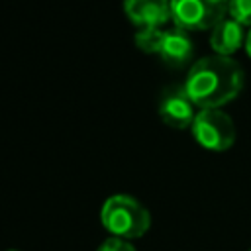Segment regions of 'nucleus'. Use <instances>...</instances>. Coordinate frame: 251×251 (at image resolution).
I'll return each mask as SVG.
<instances>
[{"label":"nucleus","mask_w":251,"mask_h":251,"mask_svg":"<svg viewBox=\"0 0 251 251\" xmlns=\"http://www.w3.org/2000/svg\"><path fill=\"white\" fill-rule=\"evenodd\" d=\"M100 220H102V226L114 237H120L126 241L141 237L151 226V216L147 208L129 194L110 196L102 204Z\"/></svg>","instance_id":"nucleus-2"},{"label":"nucleus","mask_w":251,"mask_h":251,"mask_svg":"<svg viewBox=\"0 0 251 251\" xmlns=\"http://www.w3.org/2000/svg\"><path fill=\"white\" fill-rule=\"evenodd\" d=\"M249 251H251V249H249Z\"/></svg>","instance_id":"nucleus-13"},{"label":"nucleus","mask_w":251,"mask_h":251,"mask_svg":"<svg viewBox=\"0 0 251 251\" xmlns=\"http://www.w3.org/2000/svg\"><path fill=\"white\" fill-rule=\"evenodd\" d=\"M194 139L210 151H226L235 141V126L233 120L218 110H200L190 126Z\"/></svg>","instance_id":"nucleus-4"},{"label":"nucleus","mask_w":251,"mask_h":251,"mask_svg":"<svg viewBox=\"0 0 251 251\" xmlns=\"http://www.w3.org/2000/svg\"><path fill=\"white\" fill-rule=\"evenodd\" d=\"M194 102L182 86H167L159 98V116L161 120L175 127V129H186L192 126L196 112H194Z\"/></svg>","instance_id":"nucleus-5"},{"label":"nucleus","mask_w":251,"mask_h":251,"mask_svg":"<svg viewBox=\"0 0 251 251\" xmlns=\"http://www.w3.org/2000/svg\"><path fill=\"white\" fill-rule=\"evenodd\" d=\"M227 14L237 20L243 27H251V0H229Z\"/></svg>","instance_id":"nucleus-10"},{"label":"nucleus","mask_w":251,"mask_h":251,"mask_svg":"<svg viewBox=\"0 0 251 251\" xmlns=\"http://www.w3.org/2000/svg\"><path fill=\"white\" fill-rule=\"evenodd\" d=\"M96 251H135L131 243H127L126 239H120V237H110L106 239Z\"/></svg>","instance_id":"nucleus-11"},{"label":"nucleus","mask_w":251,"mask_h":251,"mask_svg":"<svg viewBox=\"0 0 251 251\" xmlns=\"http://www.w3.org/2000/svg\"><path fill=\"white\" fill-rule=\"evenodd\" d=\"M124 12L139 29L161 27L171 20V0H124Z\"/></svg>","instance_id":"nucleus-6"},{"label":"nucleus","mask_w":251,"mask_h":251,"mask_svg":"<svg viewBox=\"0 0 251 251\" xmlns=\"http://www.w3.org/2000/svg\"><path fill=\"white\" fill-rule=\"evenodd\" d=\"M245 75L237 61L222 55L198 59L184 80V90L200 110H218L243 88Z\"/></svg>","instance_id":"nucleus-1"},{"label":"nucleus","mask_w":251,"mask_h":251,"mask_svg":"<svg viewBox=\"0 0 251 251\" xmlns=\"http://www.w3.org/2000/svg\"><path fill=\"white\" fill-rule=\"evenodd\" d=\"M192 53H194V43H192L188 31H184L180 27H173V29L165 31L161 51H159V57L163 59L165 65H169L173 69H180L186 63H190Z\"/></svg>","instance_id":"nucleus-7"},{"label":"nucleus","mask_w":251,"mask_h":251,"mask_svg":"<svg viewBox=\"0 0 251 251\" xmlns=\"http://www.w3.org/2000/svg\"><path fill=\"white\" fill-rule=\"evenodd\" d=\"M247 33H245V27L233 20L229 14L212 29V35H210V45L214 49L216 55H222V57H231L245 41Z\"/></svg>","instance_id":"nucleus-8"},{"label":"nucleus","mask_w":251,"mask_h":251,"mask_svg":"<svg viewBox=\"0 0 251 251\" xmlns=\"http://www.w3.org/2000/svg\"><path fill=\"white\" fill-rule=\"evenodd\" d=\"M163 35H165V31L161 27H145V29H137L133 39H135L137 49H141L143 53H157L159 55Z\"/></svg>","instance_id":"nucleus-9"},{"label":"nucleus","mask_w":251,"mask_h":251,"mask_svg":"<svg viewBox=\"0 0 251 251\" xmlns=\"http://www.w3.org/2000/svg\"><path fill=\"white\" fill-rule=\"evenodd\" d=\"M229 10V0H171V20L184 31L214 29Z\"/></svg>","instance_id":"nucleus-3"},{"label":"nucleus","mask_w":251,"mask_h":251,"mask_svg":"<svg viewBox=\"0 0 251 251\" xmlns=\"http://www.w3.org/2000/svg\"><path fill=\"white\" fill-rule=\"evenodd\" d=\"M245 49H247V53L251 57V29L247 31V37H245Z\"/></svg>","instance_id":"nucleus-12"}]
</instances>
